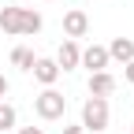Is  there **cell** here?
I'll list each match as a JSON object with an SVG mask.
<instances>
[{"label":"cell","mask_w":134,"mask_h":134,"mask_svg":"<svg viewBox=\"0 0 134 134\" xmlns=\"http://www.w3.org/2000/svg\"><path fill=\"white\" fill-rule=\"evenodd\" d=\"M45 19L34 8H0V30L11 37H26V34H41Z\"/></svg>","instance_id":"obj_1"},{"label":"cell","mask_w":134,"mask_h":134,"mask_svg":"<svg viewBox=\"0 0 134 134\" xmlns=\"http://www.w3.org/2000/svg\"><path fill=\"white\" fill-rule=\"evenodd\" d=\"M34 112H37V119L45 123H52V119H63V112H67V97L52 86H45L37 97H34Z\"/></svg>","instance_id":"obj_2"},{"label":"cell","mask_w":134,"mask_h":134,"mask_svg":"<svg viewBox=\"0 0 134 134\" xmlns=\"http://www.w3.org/2000/svg\"><path fill=\"white\" fill-rule=\"evenodd\" d=\"M108 97H86V104H82V130H108Z\"/></svg>","instance_id":"obj_3"},{"label":"cell","mask_w":134,"mask_h":134,"mask_svg":"<svg viewBox=\"0 0 134 134\" xmlns=\"http://www.w3.org/2000/svg\"><path fill=\"white\" fill-rule=\"evenodd\" d=\"M90 34V15L82 11V8H71L63 15V37H71V41H78V37H86Z\"/></svg>","instance_id":"obj_4"},{"label":"cell","mask_w":134,"mask_h":134,"mask_svg":"<svg viewBox=\"0 0 134 134\" xmlns=\"http://www.w3.org/2000/svg\"><path fill=\"white\" fill-rule=\"evenodd\" d=\"M108 48L104 45H86L82 48V60H78V67H86V71L93 75V71H108Z\"/></svg>","instance_id":"obj_5"},{"label":"cell","mask_w":134,"mask_h":134,"mask_svg":"<svg viewBox=\"0 0 134 134\" xmlns=\"http://www.w3.org/2000/svg\"><path fill=\"white\" fill-rule=\"evenodd\" d=\"M78 60H82V45H78V41H71V37H63L60 52H56V67H60V71H75Z\"/></svg>","instance_id":"obj_6"},{"label":"cell","mask_w":134,"mask_h":134,"mask_svg":"<svg viewBox=\"0 0 134 134\" xmlns=\"http://www.w3.org/2000/svg\"><path fill=\"white\" fill-rule=\"evenodd\" d=\"M30 71H34V78H37L41 86H56V78H60V67H56V60H48V56H37Z\"/></svg>","instance_id":"obj_7"},{"label":"cell","mask_w":134,"mask_h":134,"mask_svg":"<svg viewBox=\"0 0 134 134\" xmlns=\"http://www.w3.org/2000/svg\"><path fill=\"white\" fill-rule=\"evenodd\" d=\"M115 93V75L112 71H93L90 75V97H112Z\"/></svg>","instance_id":"obj_8"},{"label":"cell","mask_w":134,"mask_h":134,"mask_svg":"<svg viewBox=\"0 0 134 134\" xmlns=\"http://www.w3.org/2000/svg\"><path fill=\"white\" fill-rule=\"evenodd\" d=\"M104 48H108V60H119V63L134 60V41L130 37H112V45H104Z\"/></svg>","instance_id":"obj_9"},{"label":"cell","mask_w":134,"mask_h":134,"mask_svg":"<svg viewBox=\"0 0 134 134\" xmlns=\"http://www.w3.org/2000/svg\"><path fill=\"white\" fill-rule=\"evenodd\" d=\"M34 60H37V56H34L26 45H15V48H11V67H19V71H30Z\"/></svg>","instance_id":"obj_10"},{"label":"cell","mask_w":134,"mask_h":134,"mask_svg":"<svg viewBox=\"0 0 134 134\" xmlns=\"http://www.w3.org/2000/svg\"><path fill=\"white\" fill-rule=\"evenodd\" d=\"M15 123H19V112H15L8 100H0V134H11Z\"/></svg>","instance_id":"obj_11"},{"label":"cell","mask_w":134,"mask_h":134,"mask_svg":"<svg viewBox=\"0 0 134 134\" xmlns=\"http://www.w3.org/2000/svg\"><path fill=\"white\" fill-rule=\"evenodd\" d=\"M123 78L130 82V86H134V60H130V63H123Z\"/></svg>","instance_id":"obj_12"},{"label":"cell","mask_w":134,"mask_h":134,"mask_svg":"<svg viewBox=\"0 0 134 134\" xmlns=\"http://www.w3.org/2000/svg\"><path fill=\"white\" fill-rule=\"evenodd\" d=\"M15 134H45V130H41V127H19Z\"/></svg>","instance_id":"obj_13"},{"label":"cell","mask_w":134,"mask_h":134,"mask_svg":"<svg viewBox=\"0 0 134 134\" xmlns=\"http://www.w3.org/2000/svg\"><path fill=\"white\" fill-rule=\"evenodd\" d=\"M4 97H8V78L0 75V100H4Z\"/></svg>","instance_id":"obj_14"},{"label":"cell","mask_w":134,"mask_h":134,"mask_svg":"<svg viewBox=\"0 0 134 134\" xmlns=\"http://www.w3.org/2000/svg\"><path fill=\"white\" fill-rule=\"evenodd\" d=\"M63 134H86V130H82V123H78V127H63Z\"/></svg>","instance_id":"obj_15"},{"label":"cell","mask_w":134,"mask_h":134,"mask_svg":"<svg viewBox=\"0 0 134 134\" xmlns=\"http://www.w3.org/2000/svg\"><path fill=\"white\" fill-rule=\"evenodd\" d=\"M130 134H134V123H130Z\"/></svg>","instance_id":"obj_16"},{"label":"cell","mask_w":134,"mask_h":134,"mask_svg":"<svg viewBox=\"0 0 134 134\" xmlns=\"http://www.w3.org/2000/svg\"><path fill=\"white\" fill-rule=\"evenodd\" d=\"M11 134H15V130H11Z\"/></svg>","instance_id":"obj_17"}]
</instances>
